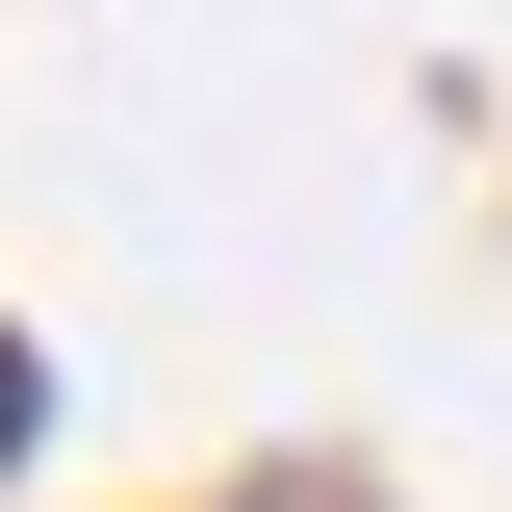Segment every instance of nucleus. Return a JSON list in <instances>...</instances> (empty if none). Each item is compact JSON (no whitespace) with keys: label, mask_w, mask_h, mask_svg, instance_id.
<instances>
[{"label":"nucleus","mask_w":512,"mask_h":512,"mask_svg":"<svg viewBox=\"0 0 512 512\" xmlns=\"http://www.w3.org/2000/svg\"><path fill=\"white\" fill-rule=\"evenodd\" d=\"M0 436H26V359H0Z\"/></svg>","instance_id":"nucleus-1"}]
</instances>
